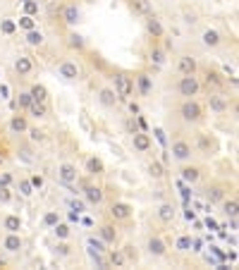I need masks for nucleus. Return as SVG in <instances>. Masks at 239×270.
I'll return each mask as SVG.
<instances>
[{"instance_id":"54","label":"nucleus","mask_w":239,"mask_h":270,"mask_svg":"<svg viewBox=\"0 0 239 270\" xmlns=\"http://www.w3.org/2000/svg\"><path fill=\"white\" fill-rule=\"evenodd\" d=\"M184 24H187V26H194V24H199V15H196L194 10H184Z\"/></svg>"},{"instance_id":"60","label":"nucleus","mask_w":239,"mask_h":270,"mask_svg":"<svg viewBox=\"0 0 239 270\" xmlns=\"http://www.w3.org/2000/svg\"><path fill=\"white\" fill-rule=\"evenodd\" d=\"M22 3H24V0H22Z\"/></svg>"},{"instance_id":"42","label":"nucleus","mask_w":239,"mask_h":270,"mask_svg":"<svg viewBox=\"0 0 239 270\" xmlns=\"http://www.w3.org/2000/svg\"><path fill=\"white\" fill-rule=\"evenodd\" d=\"M26 141L29 143H34V146H39V143H43L48 139V134L46 132H43V129L41 127H32V125H29V129H26Z\"/></svg>"},{"instance_id":"1","label":"nucleus","mask_w":239,"mask_h":270,"mask_svg":"<svg viewBox=\"0 0 239 270\" xmlns=\"http://www.w3.org/2000/svg\"><path fill=\"white\" fill-rule=\"evenodd\" d=\"M175 119L187 129L203 127L208 119L206 105L201 103L199 98H180V103L175 108Z\"/></svg>"},{"instance_id":"44","label":"nucleus","mask_w":239,"mask_h":270,"mask_svg":"<svg viewBox=\"0 0 239 270\" xmlns=\"http://www.w3.org/2000/svg\"><path fill=\"white\" fill-rule=\"evenodd\" d=\"M146 172H148L151 179H163V177H165V167H163L160 160H151V163L146 165Z\"/></svg>"},{"instance_id":"48","label":"nucleus","mask_w":239,"mask_h":270,"mask_svg":"<svg viewBox=\"0 0 239 270\" xmlns=\"http://www.w3.org/2000/svg\"><path fill=\"white\" fill-rule=\"evenodd\" d=\"M122 132H125V134H134V132H141V129H139V122H136V117L134 115H127V117L122 119Z\"/></svg>"},{"instance_id":"32","label":"nucleus","mask_w":239,"mask_h":270,"mask_svg":"<svg viewBox=\"0 0 239 270\" xmlns=\"http://www.w3.org/2000/svg\"><path fill=\"white\" fill-rule=\"evenodd\" d=\"M220 213L225 215V218H237V213H239V199H237V194L232 191V194H227L220 203Z\"/></svg>"},{"instance_id":"46","label":"nucleus","mask_w":239,"mask_h":270,"mask_svg":"<svg viewBox=\"0 0 239 270\" xmlns=\"http://www.w3.org/2000/svg\"><path fill=\"white\" fill-rule=\"evenodd\" d=\"M175 251H177V254H189V251H191V234H177Z\"/></svg>"},{"instance_id":"59","label":"nucleus","mask_w":239,"mask_h":270,"mask_svg":"<svg viewBox=\"0 0 239 270\" xmlns=\"http://www.w3.org/2000/svg\"><path fill=\"white\" fill-rule=\"evenodd\" d=\"M88 3H94V0H88Z\"/></svg>"},{"instance_id":"35","label":"nucleus","mask_w":239,"mask_h":270,"mask_svg":"<svg viewBox=\"0 0 239 270\" xmlns=\"http://www.w3.org/2000/svg\"><path fill=\"white\" fill-rule=\"evenodd\" d=\"M84 247H86V254H88V256H96V254L105 256V251H108L105 242L98 237V234H88V237L84 239Z\"/></svg>"},{"instance_id":"3","label":"nucleus","mask_w":239,"mask_h":270,"mask_svg":"<svg viewBox=\"0 0 239 270\" xmlns=\"http://www.w3.org/2000/svg\"><path fill=\"white\" fill-rule=\"evenodd\" d=\"M139 249H141L143 256L151 258V261H165L167 256H170V244H167V239L156 230L146 232V237H143Z\"/></svg>"},{"instance_id":"20","label":"nucleus","mask_w":239,"mask_h":270,"mask_svg":"<svg viewBox=\"0 0 239 270\" xmlns=\"http://www.w3.org/2000/svg\"><path fill=\"white\" fill-rule=\"evenodd\" d=\"M153 218H156V223L160 227H170L177 220V208L170 201H163V203H158V206L153 208Z\"/></svg>"},{"instance_id":"7","label":"nucleus","mask_w":239,"mask_h":270,"mask_svg":"<svg viewBox=\"0 0 239 270\" xmlns=\"http://www.w3.org/2000/svg\"><path fill=\"white\" fill-rule=\"evenodd\" d=\"M196 77H199L203 91H225V86H227V77H225L218 67H213V65L199 67V74H196Z\"/></svg>"},{"instance_id":"5","label":"nucleus","mask_w":239,"mask_h":270,"mask_svg":"<svg viewBox=\"0 0 239 270\" xmlns=\"http://www.w3.org/2000/svg\"><path fill=\"white\" fill-rule=\"evenodd\" d=\"M55 77L65 84H79L84 77H86V72H84V65L79 60H74V57H65L60 63L55 65Z\"/></svg>"},{"instance_id":"26","label":"nucleus","mask_w":239,"mask_h":270,"mask_svg":"<svg viewBox=\"0 0 239 270\" xmlns=\"http://www.w3.org/2000/svg\"><path fill=\"white\" fill-rule=\"evenodd\" d=\"M96 103H98V108H103V110H115L122 101L117 98L112 86H101L96 91Z\"/></svg>"},{"instance_id":"56","label":"nucleus","mask_w":239,"mask_h":270,"mask_svg":"<svg viewBox=\"0 0 239 270\" xmlns=\"http://www.w3.org/2000/svg\"><path fill=\"white\" fill-rule=\"evenodd\" d=\"M125 103H127V108H129V115H139V112H141L139 103H136V101H132V98H129V101H125Z\"/></svg>"},{"instance_id":"28","label":"nucleus","mask_w":239,"mask_h":270,"mask_svg":"<svg viewBox=\"0 0 239 270\" xmlns=\"http://www.w3.org/2000/svg\"><path fill=\"white\" fill-rule=\"evenodd\" d=\"M15 156H17V160H19V163H24V165H36V163H39L36 146H34V143H29V141L19 143V146H17V151H15Z\"/></svg>"},{"instance_id":"19","label":"nucleus","mask_w":239,"mask_h":270,"mask_svg":"<svg viewBox=\"0 0 239 270\" xmlns=\"http://www.w3.org/2000/svg\"><path fill=\"white\" fill-rule=\"evenodd\" d=\"M199 55H194L189 50H184L175 57V72L177 74H199Z\"/></svg>"},{"instance_id":"21","label":"nucleus","mask_w":239,"mask_h":270,"mask_svg":"<svg viewBox=\"0 0 239 270\" xmlns=\"http://www.w3.org/2000/svg\"><path fill=\"white\" fill-rule=\"evenodd\" d=\"M34 70H36V63H34L32 55H26V53H17V55L12 57V72H15L19 79L32 77Z\"/></svg>"},{"instance_id":"24","label":"nucleus","mask_w":239,"mask_h":270,"mask_svg":"<svg viewBox=\"0 0 239 270\" xmlns=\"http://www.w3.org/2000/svg\"><path fill=\"white\" fill-rule=\"evenodd\" d=\"M96 234L105 242V247H117L120 244V227L112 220H103L96 227Z\"/></svg>"},{"instance_id":"25","label":"nucleus","mask_w":239,"mask_h":270,"mask_svg":"<svg viewBox=\"0 0 239 270\" xmlns=\"http://www.w3.org/2000/svg\"><path fill=\"white\" fill-rule=\"evenodd\" d=\"M81 170H84V175L91 177V179H101V177L105 175V160L101 158V156L91 153V156H86V158H84Z\"/></svg>"},{"instance_id":"30","label":"nucleus","mask_w":239,"mask_h":270,"mask_svg":"<svg viewBox=\"0 0 239 270\" xmlns=\"http://www.w3.org/2000/svg\"><path fill=\"white\" fill-rule=\"evenodd\" d=\"M65 46H67V50H72V53H86L88 43L77 29H70V32L65 34Z\"/></svg>"},{"instance_id":"15","label":"nucleus","mask_w":239,"mask_h":270,"mask_svg":"<svg viewBox=\"0 0 239 270\" xmlns=\"http://www.w3.org/2000/svg\"><path fill=\"white\" fill-rule=\"evenodd\" d=\"M167 57H170V50H167L160 41H151V43H148V48H146V63L151 65V72L163 70L167 65Z\"/></svg>"},{"instance_id":"23","label":"nucleus","mask_w":239,"mask_h":270,"mask_svg":"<svg viewBox=\"0 0 239 270\" xmlns=\"http://www.w3.org/2000/svg\"><path fill=\"white\" fill-rule=\"evenodd\" d=\"M199 41H201V46L206 48V50H211V53H218V50L225 46V36L218 32V29H213V26L203 29Z\"/></svg>"},{"instance_id":"51","label":"nucleus","mask_w":239,"mask_h":270,"mask_svg":"<svg viewBox=\"0 0 239 270\" xmlns=\"http://www.w3.org/2000/svg\"><path fill=\"white\" fill-rule=\"evenodd\" d=\"M26 177H29L34 191H43V187H46V177L41 175V172H32V175H26Z\"/></svg>"},{"instance_id":"49","label":"nucleus","mask_w":239,"mask_h":270,"mask_svg":"<svg viewBox=\"0 0 239 270\" xmlns=\"http://www.w3.org/2000/svg\"><path fill=\"white\" fill-rule=\"evenodd\" d=\"M17 29H22V32H32V29H36V19H34L32 15H22L19 19H17Z\"/></svg>"},{"instance_id":"29","label":"nucleus","mask_w":239,"mask_h":270,"mask_svg":"<svg viewBox=\"0 0 239 270\" xmlns=\"http://www.w3.org/2000/svg\"><path fill=\"white\" fill-rule=\"evenodd\" d=\"M26 129H29V115L17 110L8 122V132L10 134H15V136H24L26 134Z\"/></svg>"},{"instance_id":"6","label":"nucleus","mask_w":239,"mask_h":270,"mask_svg":"<svg viewBox=\"0 0 239 270\" xmlns=\"http://www.w3.org/2000/svg\"><path fill=\"white\" fill-rule=\"evenodd\" d=\"M110 81H112V88H115V94H117V98L122 103L129 101V98H134V77H132L129 70H112Z\"/></svg>"},{"instance_id":"36","label":"nucleus","mask_w":239,"mask_h":270,"mask_svg":"<svg viewBox=\"0 0 239 270\" xmlns=\"http://www.w3.org/2000/svg\"><path fill=\"white\" fill-rule=\"evenodd\" d=\"M24 46H29V48H43L46 46V36H43V32H41L39 26L32 29V32H24Z\"/></svg>"},{"instance_id":"12","label":"nucleus","mask_w":239,"mask_h":270,"mask_svg":"<svg viewBox=\"0 0 239 270\" xmlns=\"http://www.w3.org/2000/svg\"><path fill=\"white\" fill-rule=\"evenodd\" d=\"M108 220H112L115 225H127L134 220V206L129 201H122V199H115L108 206Z\"/></svg>"},{"instance_id":"11","label":"nucleus","mask_w":239,"mask_h":270,"mask_svg":"<svg viewBox=\"0 0 239 270\" xmlns=\"http://www.w3.org/2000/svg\"><path fill=\"white\" fill-rule=\"evenodd\" d=\"M134 77V96L141 98V101H148L156 91V79H153V72L151 70H136L132 72Z\"/></svg>"},{"instance_id":"9","label":"nucleus","mask_w":239,"mask_h":270,"mask_svg":"<svg viewBox=\"0 0 239 270\" xmlns=\"http://www.w3.org/2000/svg\"><path fill=\"white\" fill-rule=\"evenodd\" d=\"M172 88H175V94L180 98H199L203 94V86H201L196 74H180L175 84H172Z\"/></svg>"},{"instance_id":"41","label":"nucleus","mask_w":239,"mask_h":270,"mask_svg":"<svg viewBox=\"0 0 239 270\" xmlns=\"http://www.w3.org/2000/svg\"><path fill=\"white\" fill-rule=\"evenodd\" d=\"M15 187H17V191H19V199H34V187H32V182H29V177H19L15 182Z\"/></svg>"},{"instance_id":"14","label":"nucleus","mask_w":239,"mask_h":270,"mask_svg":"<svg viewBox=\"0 0 239 270\" xmlns=\"http://www.w3.org/2000/svg\"><path fill=\"white\" fill-rule=\"evenodd\" d=\"M170 158L175 160L177 165H182V163H189L194 160V151H191V141L187 136L177 134L172 141H170Z\"/></svg>"},{"instance_id":"27","label":"nucleus","mask_w":239,"mask_h":270,"mask_svg":"<svg viewBox=\"0 0 239 270\" xmlns=\"http://www.w3.org/2000/svg\"><path fill=\"white\" fill-rule=\"evenodd\" d=\"M129 143H132V151L136 156H146V153H151L153 148V139L148 132H134V134L129 136Z\"/></svg>"},{"instance_id":"4","label":"nucleus","mask_w":239,"mask_h":270,"mask_svg":"<svg viewBox=\"0 0 239 270\" xmlns=\"http://www.w3.org/2000/svg\"><path fill=\"white\" fill-rule=\"evenodd\" d=\"M177 167H180V177L191 187H199L211 177V167L203 160H189V163H182Z\"/></svg>"},{"instance_id":"10","label":"nucleus","mask_w":239,"mask_h":270,"mask_svg":"<svg viewBox=\"0 0 239 270\" xmlns=\"http://www.w3.org/2000/svg\"><path fill=\"white\" fill-rule=\"evenodd\" d=\"M232 191H234V187H232L230 182H225V179H211V182L201 189V196L206 199V203L218 206V203H220L227 194H232Z\"/></svg>"},{"instance_id":"50","label":"nucleus","mask_w":239,"mask_h":270,"mask_svg":"<svg viewBox=\"0 0 239 270\" xmlns=\"http://www.w3.org/2000/svg\"><path fill=\"white\" fill-rule=\"evenodd\" d=\"M0 32L5 34V36H15L19 29H17L15 19H8V17H5V19H0Z\"/></svg>"},{"instance_id":"38","label":"nucleus","mask_w":239,"mask_h":270,"mask_svg":"<svg viewBox=\"0 0 239 270\" xmlns=\"http://www.w3.org/2000/svg\"><path fill=\"white\" fill-rule=\"evenodd\" d=\"M26 115L34 119H48V115H50V103H36V101H32V105L26 108Z\"/></svg>"},{"instance_id":"47","label":"nucleus","mask_w":239,"mask_h":270,"mask_svg":"<svg viewBox=\"0 0 239 270\" xmlns=\"http://www.w3.org/2000/svg\"><path fill=\"white\" fill-rule=\"evenodd\" d=\"M17 98H15V105L19 112H26V108L32 105V96H29V91H17Z\"/></svg>"},{"instance_id":"53","label":"nucleus","mask_w":239,"mask_h":270,"mask_svg":"<svg viewBox=\"0 0 239 270\" xmlns=\"http://www.w3.org/2000/svg\"><path fill=\"white\" fill-rule=\"evenodd\" d=\"M15 199V194H12V187H0V206H10Z\"/></svg>"},{"instance_id":"2","label":"nucleus","mask_w":239,"mask_h":270,"mask_svg":"<svg viewBox=\"0 0 239 270\" xmlns=\"http://www.w3.org/2000/svg\"><path fill=\"white\" fill-rule=\"evenodd\" d=\"M189 141H191L194 158H199V160H211L220 153V139H218L213 132H208V129H203V127L191 129Z\"/></svg>"},{"instance_id":"17","label":"nucleus","mask_w":239,"mask_h":270,"mask_svg":"<svg viewBox=\"0 0 239 270\" xmlns=\"http://www.w3.org/2000/svg\"><path fill=\"white\" fill-rule=\"evenodd\" d=\"M55 177L57 182L63 184V187H67V189H74V184L79 182V170H77V165L74 163H70V160H63V163H57L55 167Z\"/></svg>"},{"instance_id":"43","label":"nucleus","mask_w":239,"mask_h":270,"mask_svg":"<svg viewBox=\"0 0 239 270\" xmlns=\"http://www.w3.org/2000/svg\"><path fill=\"white\" fill-rule=\"evenodd\" d=\"M57 220H63V213H60L57 208H53V211H46V213H43V218H41V227H43V230H50V227H53Z\"/></svg>"},{"instance_id":"13","label":"nucleus","mask_w":239,"mask_h":270,"mask_svg":"<svg viewBox=\"0 0 239 270\" xmlns=\"http://www.w3.org/2000/svg\"><path fill=\"white\" fill-rule=\"evenodd\" d=\"M206 110H211V115L215 117H225L230 112V96L225 91H206Z\"/></svg>"},{"instance_id":"8","label":"nucleus","mask_w":239,"mask_h":270,"mask_svg":"<svg viewBox=\"0 0 239 270\" xmlns=\"http://www.w3.org/2000/svg\"><path fill=\"white\" fill-rule=\"evenodd\" d=\"M81 187V199H84V203H86L88 208H101L105 203V189L101 187V184H96L91 177H86V179H81L77 182Z\"/></svg>"},{"instance_id":"40","label":"nucleus","mask_w":239,"mask_h":270,"mask_svg":"<svg viewBox=\"0 0 239 270\" xmlns=\"http://www.w3.org/2000/svg\"><path fill=\"white\" fill-rule=\"evenodd\" d=\"M129 5H132V12L139 15V17L153 15V3L151 0H129Z\"/></svg>"},{"instance_id":"33","label":"nucleus","mask_w":239,"mask_h":270,"mask_svg":"<svg viewBox=\"0 0 239 270\" xmlns=\"http://www.w3.org/2000/svg\"><path fill=\"white\" fill-rule=\"evenodd\" d=\"M26 91H29V96H32V101H36V103H50V91H48L46 84L32 81Z\"/></svg>"},{"instance_id":"18","label":"nucleus","mask_w":239,"mask_h":270,"mask_svg":"<svg viewBox=\"0 0 239 270\" xmlns=\"http://www.w3.org/2000/svg\"><path fill=\"white\" fill-rule=\"evenodd\" d=\"M26 247V242H24L22 232H5V237L0 239V251L8 256H19Z\"/></svg>"},{"instance_id":"55","label":"nucleus","mask_w":239,"mask_h":270,"mask_svg":"<svg viewBox=\"0 0 239 270\" xmlns=\"http://www.w3.org/2000/svg\"><path fill=\"white\" fill-rule=\"evenodd\" d=\"M24 10H26V15H36L39 12V3L36 0H24Z\"/></svg>"},{"instance_id":"16","label":"nucleus","mask_w":239,"mask_h":270,"mask_svg":"<svg viewBox=\"0 0 239 270\" xmlns=\"http://www.w3.org/2000/svg\"><path fill=\"white\" fill-rule=\"evenodd\" d=\"M57 15H60V22H63L67 29H77V26L84 22V12H81V8L77 3H65V5H60Z\"/></svg>"},{"instance_id":"52","label":"nucleus","mask_w":239,"mask_h":270,"mask_svg":"<svg viewBox=\"0 0 239 270\" xmlns=\"http://www.w3.org/2000/svg\"><path fill=\"white\" fill-rule=\"evenodd\" d=\"M15 182H17V177L10 172V170H3L0 167V187H15Z\"/></svg>"},{"instance_id":"37","label":"nucleus","mask_w":239,"mask_h":270,"mask_svg":"<svg viewBox=\"0 0 239 270\" xmlns=\"http://www.w3.org/2000/svg\"><path fill=\"white\" fill-rule=\"evenodd\" d=\"M3 230L5 232H22L24 230V220L19 213H8L3 218Z\"/></svg>"},{"instance_id":"39","label":"nucleus","mask_w":239,"mask_h":270,"mask_svg":"<svg viewBox=\"0 0 239 270\" xmlns=\"http://www.w3.org/2000/svg\"><path fill=\"white\" fill-rule=\"evenodd\" d=\"M50 232H53V237L55 239H72L74 227H72L70 223H65V220H57V223L50 227Z\"/></svg>"},{"instance_id":"34","label":"nucleus","mask_w":239,"mask_h":270,"mask_svg":"<svg viewBox=\"0 0 239 270\" xmlns=\"http://www.w3.org/2000/svg\"><path fill=\"white\" fill-rule=\"evenodd\" d=\"M105 261H108V268H127L129 265L127 258H125V254H122V249H117V247H108V251H105Z\"/></svg>"},{"instance_id":"45","label":"nucleus","mask_w":239,"mask_h":270,"mask_svg":"<svg viewBox=\"0 0 239 270\" xmlns=\"http://www.w3.org/2000/svg\"><path fill=\"white\" fill-rule=\"evenodd\" d=\"M122 254H125V258H127V263L132 265V263H139V247H136L134 242H127L125 247H122Z\"/></svg>"},{"instance_id":"58","label":"nucleus","mask_w":239,"mask_h":270,"mask_svg":"<svg viewBox=\"0 0 239 270\" xmlns=\"http://www.w3.org/2000/svg\"><path fill=\"white\" fill-rule=\"evenodd\" d=\"M3 165H5V153L0 151V167H3Z\"/></svg>"},{"instance_id":"57","label":"nucleus","mask_w":239,"mask_h":270,"mask_svg":"<svg viewBox=\"0 0 239 270\" xmlns=\"http://www.w3.org/2000/svg\"><path fill=\"white\" fill-rule=\"evenodd\" d=\"M70 206L74 208V211H77V213H86V206H84V203H79V201H72Z\"/></svg>"},{"instance_id":"31","label":"nucleus","mask_w":239,"mask_h":270,"mask_svg":"<svg viewBox=\"0 0 239 270\" xmlns=\"http://www.w3.org/2000/svg\"><path fill=\"white\" fill-rule=\"evenodd\" d=\"M53 256H55L57 261H70L72 256H74V247H72L70 239H55V244H53Z\"/></svg>"},{"instance_id":"22","label":"nucleus","mask_w":239,"mask_h":270,"mask_svg":"<svg viewBox=\"0 0 239 270\" xmlns=\"http://www.w3.org/2000/svg\"><path fill=\"white\" fill-rule=\"evenodd\" d=\"M143 32L151 41H163L165 39V24L156 12L148 17H143Z\"/></svg>"}]
</instances>
